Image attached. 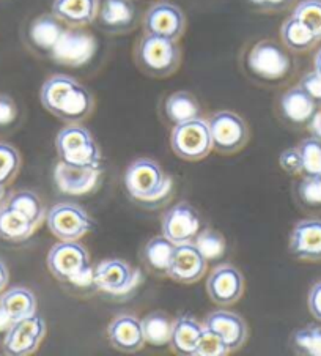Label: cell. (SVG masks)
<instances>
[{
    "instance_id": "4316f807",
    "label": "cell",
    "mask_w": 321,
    "mask_h": 356,
    "mask_svg": "<svg viewBox=\"0 0 321 356\" xmlns=\"http://www.w3.org/2000/svg\"><path fill=\"white\" fill-rule=\"evenodd\" d=\"M164 114L172 124L194 120L201 117L199 99L191 92L178 90L169 95L164 101Z\"/></svg>"
},
{
    "instance_id": "30bf717a",
    "label": "cell",
    "mask_w": 321,
    "mask_h": 356,
    "mask_svg": "<svg viewBox=\"0 0 321 356\" xmlns=\"http://www.w3.org/2000/svg\"><path fill=\"white\" fill-rule=\"evenodd\" d=\"M98 43L84 27H67L49 58L69 68L84 67L97 54Z\"/></svg>"
},
{
    "instance_id": "8992f818",
    "label": "cell",
    "mask_w": 321,
    "mask_h": 356,
    "mask_svg": "<svg viewBox=\"0 0 321 356\" xmlns=\"http://www.w3.org/2000/svg\"><path fill=\"white\" fill-rule=\"evenodd\" d=\"M47 270L60 282L77 284L85 277H93L90 256L79 241H58L54 245L46 257Z\"/></svg>"
},
{
    "instance_id": "83f0119b",
    "label": "cell",
    "mask_w": 321,
    "mask_h": 356,
    "mask_svg": "<svg viewBox=\"0 0 321 356\" xmlns=\"http://www.w3.org/2000/svg\"><path fill=\"white\" fill-rule=\"evenodd\" d=\"M0 305L7 312L11 323L37 314V296L27 287H13L0 296Z\"/></svg>"
},
{
    "instance_id": "2e32d148",
    "label": "cell",
    "mask_w": 321,
    "mask_h": 356,
    "mask_svg": "<svg viewBox=\"0 0 321 356\" xmlns=\"http://www.w3.org/2000/svg\"><path fill=\"white\" fill-rule=\"evenodd\" d=\"M103 168H77L58 161L54 169V181L60 193L68 195H87L97 191Z\"/></svg>"
},
{
    "instance_id": "74e56055",
    "label": "cell",
    "mask_w": 321,
    "mask_h": 356,
    "mask_svg": "<svg viewBox=\"0 0 321 356\" xmlns=\"http://www.w3.org/2000/svg\"><path fill=\"white\" fill-rule=\"evenodd\" d=\"M299 200L311 209H321V172L317 175H306L298 186Z\"/></svg>"
},
{
    "instance_id": "e575fe53",
    "label": "cell",
    "mask_w": 321,
    "mask_h": 356,
    "mask_svg": "<svg viewBox=\"0 0 321 356\" xmlns=\"http://www.w3.org/2000/svg\"><path fill=\"white\" fill-rule=\"evenodd\" d=\"M21 155L13 145L0 142V185L8 186L21 170Z\"/></svg>"
},
{
    "instance_id": "f1b7e54d",
    "label": "cell",
    "mask_w": 321,
    "mask_h": 356,
    "mask_svg": "<svg viewBox=\"0 0 321 356\" xmlns=\"http://www.w3.org/2000/svg\"><path fill=\"white\" fill-rule=\"evenodd\" d=\"M175 249L176 245H174V243L160 234L158 236H153V238L145 243L144 251H142V259H144V264L151 271L158 273V275L167 276Z\"/></svg>"
},
{
    "instance_id": "8d00e7d4",
    "label": "cell",
    "mask_w": 321,
    "mask_h": 356,
    "mask_svg": "<svg viewBox=\"0 0 321 356\" xmlns=\"http://www.w3.org/2000/svg\"><path fill=\"white\" fill-rule=\"evenodd\" d=\"M302 159V174L317 175L321 172V140L318 138H307L298 145Z\"/></svg>"
},
{
    "instance_id": "44dd1931",
    "label": "cell",
    "mask_w": 321,
    "mask_h": 356,
    "mask_svg": "<svg viewBox=\"0 0 321 356\" xmlns=\"http://www.w3.org/2000/svg\"><path fill=\"white\" fill-rule=\"evenodd\" d=\"M110 346L122 353H135L145 346L142 320L131 314H120L107 326Z\"/></svg>"
},
{
    "instance_id": "e0dca14e",
    "label": "cell",
    "mask_w": 321,
    "mask_h": 356,
    "mask_svg": "<svg viewBox=\"0 0 321 356\" xmlns=\"http://www.w3.org/2000/svg\"><path fill=\"white\" fill-rule=\"evenodd\" d=\"M245 292V277L236 266L224 264L216 266L206 279V293L211 301L221 306H230Z\"/></svg>"
},
{
    "instance_id": "ab89813d",
    "label": "cell",
    "mask_w": 321,
    "mask_h": 356,
    "mask_svg": "<svg viewBox=\"0 0 321 356\" xmlns=\"http://www.w3.org/2000/svg\"><path fill=\"white\" fill-rule=\"evenodd\" d=\"M19 115L15 99L7 93H0V129L13 127Z\"/></svg>"
},
{
    "instance_id": "f546056e",
    "label": "cell",
    "mask_w": 321,
    "mask_h": 356,
    "mask_svg": "<svg viewBox=\"0 0 321 356\" xmlns=\"http://www.w3.org/2000/svg\"><path fill=\"white\" fill-rule=\"evenodd\" d=\"M281 38L283 46L293 52H306L318 43V38L293 15L283 21Z\"/></svg>"
},
{
    "instance_id": "7402d4cb",
    "label": "cell",
    "mask_w": 321,
    "mask_h": 356,
    "mask_svg": "<svg viewBox=\"0 0 321 356\" xmlns=\"http://www.w3.org/2000/svg\"><path fill=\"white\" fill-rule=\"evenodd\" d=\"M290 252L291 256L307 260V262H320L321 260V219H302L296 222L290 234Z\"/></svg>"
},
{
    "instance_id": "5b68a950",
    "label": "cell",
    "mask_w": 321,
    "mask_h": 356,
    "mask_svg": "<svg viewBox=\"0 0 321 356\" xmlns=\"http://www.w3.org/2000/svg\"><path fill=\"white\" fill-rule=\"evenodd\" d=\"M58 161L77 168H101V150L97 140L81 123H68L56 138Z\"/></svg>"
},
{
    "instance_id": "6da1fadb",
    "label": "cell",
    "mask_w": 321,
    "mask_h": 356,
    "mask_svg": "<svg viewBox=\"0 0 321 356\" xmlns=\"http://www.w3.org/2000/svg\"><path fill=\"white\" fill-rule=\"evenodd\" d=\"M43 108L65 123H81L92 115L94 98L90 90L68 74H52L40 90Z\"/></svg>"
},
{
    "instance_id": "cb8c5ba5",
    "label": "cell",
    "mask_w": 321,
    "mask_h": 356,
    "mask_svg": "<svg viewBox=\"0 0 321 356\" xmlns=\"http://www.w3.org/2000/svg\"><path fill=\"white\" fill-rule=\"evenodd\" d=\"M204 331L205 326L195 317L189 316V314L180 316L174 320V325H172V336L169 342L170 350L181 356H194Z\"/></svg>"
},
{
    "instance_id": "4dcf8cb0",
    "label": "cell",
    "mask_w": 321,
    "mask_h": 356,
    "mask_svg": "<svg viewBox=\"0 0 321 356\" xmlns=\"http://www.w3.org/2000/svg\"><path fill=\"white\" fill-rule=\"evenodd\" d=\"M172 318L163 311L150 312L142 318V328H144L145 343L153 347L169 346L172 336Z\"/></svg>"
},
{
    "instance_id": "f6af8a7d",
    "label": "cell",
    "mask_w": 321,
    "mask_h": 356,
    "mask_svg": "<svg viewBox=\"0 0 321 356\" xmlns=\"http://www.w3.org/2000/svg\"><path fill=\"white\" fill-rule=\"evenodd\" d=\"M308 128H311L315 138H318L321 140V111H317V114L313 115L311 123H308Z\"/></svg>"
},
{
    "instance_id": "d4e9b609",
    "label": "cell",
    "mask_w": 321,
    "mask_h": 356,
    "mask_svg": "<svg viewBox=\"0 0 321 356\" xmlns=\"http://www.w3.org/2000/svg\"><path fill=\"white\" fill-rule=\"evenodd\" d=\"M99 0H54L52 15L68 27H87L94 22Z\"/></svg>"
},
{
    "instance_id": "5bb4252c",
    "label": "cell",
    "mask_w": 321,
    "mask_h": 356,
    "mask_svg": "<svg viewBox=\"0 0 321 356\" xmlns=\"http://www.w3.org/2000/svg\"><path fill=\"white\" fill-rule=\"evenodd\" d=\"M138 273L122 259H107L93 268V286L107 295H123L133 290Z\"/></svg>"
},
{
    "instance_id": "681fc988",
    "label": "cell",
    "mask_w": 321,
    "mask_h": 356,
    "mask_svg": "<svg viewBox=\"0 0 321 356\" xmlns=\"http://www.w3.org/2000/svg\"><path fill=\"white\" fill-rule=\"evenodd\" d=\"M7 186L5 185H0V207L5 205V202H7Z\"/></svg>"
},
{
    "instance_id": "ba28073f",
    "label": "cell",
    "mask_w": 321,
    "mask_h": 356,
    "mask_svg": "<svg viewBox=\"0 0 321 356\" xmlns=\"http://www.w3.org/2000/svg\"><path fill=\"white\" fill-rule=\"evenodd\" d=\"M46 222L49 232L60 241H79L94 227L90 215L73 202H60L51 207L46 213Z\"/></svg>"
},
{
    "instance_id": "1f68e13d",
    "label": "cell",
    "mask_w": 321,
    "mask_h": 356,
    "mask_svg": "<svg viewBox=\"0 0 321 356\" xmlns=\"http://www.w3.org/2000/svg\"><path fill=\"white\" fill-rule=\"evenodd\" d=\"M5 205L21 211L22 215H26L35 225H40L46 216L44 205L43 202H41L40 195L31 191V189H21V191L13 193L7 199V202H5Z\"/></svg>"
},
{
    "instance_id": "52a82bcc",
    "label": "cell",
    "mask_w": 321,
    "mask_h": 356,
    "mask_svg": "<svg viewBox=\"0 0 321 356\" xmlns=\"http://www.w3.org/2000/svg\"><path fill=\"white\" fill-rule=\"evenodd\" d=\"M170 147L184 161H200L206 158L214 150L208 120L200 117L174 124L170 131Z\"/></svg>"
},
{
    "instance_id": "603a6c76",
    "label": "cell",
    "mask_w": 321,
    "mask_h": 356,
    "mask_svg": "<svg viewBox=\"0 0 321 356\" xmlns=\"http://www.w3.org/2000/svg\"><path fill=\"white\" fill-rule=\"evenodd\" d=\"M279 109L287 123L293 127H306L317 114L318 104L299 86H295L283 92L279 101Z\"/></svg>"
},
{
    "instance_id": "836d02e7",
    "label": "cell",
    "mask_w": 321,
    "mask_h": 356,
    "mask_svg": "<svg viewBox=\"0 0 321 356\" xmlns=\"http://www.w3.org/2000/svg\"><path fill=\"white\" fill-rule=\"evenodd\" d=\"M192 243L208 262H210V260L221 259L225 254V251H227L225 236L211 227L201 229Z\"/></svg>"
},
{
    "instance_id": "3957f363",
    "label": "cell",
    "mask_w": 321,
    "mask_h": 356,
    "mask_svg": "<svg viewBox=\"0 0 321 356\" xmlns=\"http://www.w3.org/2000/svg\"><path fill=\"white\" fill-rule=\"evenodd\" d=\"M134 57L140 71L150 78L163 79L180 68L181 49L178 41L144 33L135 47Z\"/></svg>"
},
{
    "instance_id": "7a4b0ae2",
    "label": "cell",
    "mask_w": 321,
    "mask_h": 356,
    "mask_svg": "<svg viewBox=\"0 0 321 356\" xmlns=\"http://www.w3.org/2000/svg\"><path fill=\"white\" fill-rule=\"evenodd\" d=\"M123 183L131 199L147 207H158L172 195V178L150 158H138L123 175Z\"/></svg>"
},
{
    "instance_id": "7bdbcfd3",
    "label": "cell",
    "mask_w": 321,
    "mask_h": 356,
    "mask_svg": "<svg viewBox=\"0 0 321 356\" xmlns=\"http://www.w3.org/2000/svg\"><path fill=\"white\" fill-rule=\"evenodd\" d=\"M252 8L265 13H276V11H283L291 7L293 0H246Z\"/></svg>"
},
{
    "instance_id": "d6a6232c",
    "label": "cell",
    "mask_w": 321,
    "mask_h": 356,
    "mask_svg": "<svg viewBox=\"0 0 321 356\" xmlns=\"http://www.w3.org/2000/svg\"><path fill=\"white\" fill-rule=\"evenodd\" d=\"M291 347L298 355L321 356V326L306 325L291 336Z\"/></svg>"
},
{
    "instance_id": "9c48e42d",
    "label": "cell",
    "mask_w": 321,
    "mask_h": 356,
    "mask_svg": "<svg viewBox=\"0 0 321 356\" xmlns=\"http://www.w3.org/2000/svg\"><path fill=\"white\" fill-rule=\"evenodd\" d=\"M213 148L222 155H233L249 142V127L233 111H217L208 118Z\"/></svg>"
},
{
    "instance_id": "7dc6e473",
    "label": "cell",
    "mask_w": 321,
    "mask_h": 356,
    "mask_svg": "<svg viewBox=\"0 0 321 356\" xmlns=\"http://www.w3.org/2000/svg\"><path fill=\"white\" fill-rule=\"evenodd\" d=\"M10 325H11V320L8 318L7 312L3 311L2 305H0V331H2V330H8Z\"/></svg>"
},
{
    "instance_id": "277c9868",
    "label": "cell",
    "mask_w": 321,
    "mask_h": 356,
    "mask_svg": "<svg viewBox=\"0 0 321 356\" xmlns=\"http://www.w3.org/2000/svg\"><path fill=\"white\" fill-rule=\"evenodd\" d=\"M293 68L291 57L272 40L257 41L246 56V70L251 78L265 84H277L288 78Z\"/></svg>"
},
{
    "instance_id": "bcb514c9",
    "label": "cell",
    "mask_w": 321,
    "mask_h": 356,
    "mask_svg": "<svg viewBox=\"0 0 321 356\" xmlns=\"http://www.w3.org/2000/svg\"><path fill=\"white\" fill-rule=\"evenodd\" d=\"M8 279H10V273H8L7 265H5L3 260L0 259V292H2V290L7 287Z\"/></svg>"
},
{
    "instance_id": "484cf974",
    "label": "cell",
    "mask_w": 321,
    "mask_h": 356,
    "mask_svg": "<svg viewBox=\"0 0 321 356\" xmlns=\"http://www.w3.org/2000/svg\"><path fill=\"white\" fill-rule=\"evenodd\" d=\"M38 225L21 211L8 205L0 207V238L8 243H22L31 238Z\"/></svg>"
},
{
    "instance_id": "b9f144b4",
    "label": "cell",
    "mask_w": 321,
    "mask_h": 356,
    "mask_svg": "<svg viewBox=\"0 0 321 356\" xmlns=\"http://www.w3.org/2000/svg\"><path fill=\"white\" fill-rule=\"evenodd\" d=\"M298 86L315 101V103L318 104V108H320L321 106V76L317 73V71H311V73L302 76V79L299 81Z\"/></svg>"
},
{
    "instance_id": "ffe728a7",
    "label": "cell",
    "mask_w": 321,
    "mask_h": 356,
    "mask_svg": "<svg viewBox=\"0 0 321 356\" xmlns=\"http://www.w3.org/2000/svg\"><path fill=\"white\" fill-rule=\"evenodd\" d=\"M208 260L201 256L194 243L178 245L169 266L167 276L178 284H194L206 273Z\"/></svg>"
},
{
    "instance_id": "f35d334b",
    "label": "cell",
    "mask_w": 321,
    "mask_h": 356,
    "mask_svg": "<svg viewBox=\"0 0 321 356\" xmlns=\"http://www.w3.org/2000/svg\"><path fill=\"white\" fill-rule=\"evenodd\" d=\"M229 353L230 350L224 346V342L217 336L205 330L200 337L197 348H195L194 356H225Z\"/></svg>"
},
{
    "instance_id": "4fadbf2b",
    "label": "cell",
    "mask_w": 321,
    "mask_h": 356,
    "mask_svg": "<svg viewBox=\"0 0 321 356\" xmlns=\"http://www.w3.org/2000/svg\"><path fill=\"white\" fill-rule=\"evenodd\" d=\"M186 16L178 5L159 2L145 11L144 33L178 41L186 32Z\"/></svg>"
},
{
    "instance_id": "d590c367",
    "label": "cell",
    "mask_w": 321,
    "mask_h": 356,
    "mask_svg": "<svg viewBox=\"0 0 321 356\" xmlns=\"http://www.w3.org/2000/svg\"><path fill=\"white\" fill-rule=\"evenodd\" d=\"M293 16L321 41V0H301L293 10Z\"/></svg>"
},
{
    "instance_id": "ac0fdd59",
    "label": "cell",
    "mask_w": 321,
    "mask_h": 356,
    "mask_svg": "<svg viewBox=\"0 0 321 356\" xmlns=\"http://www.w3.org/2000/svg\"><path fill=\"white\" fill-rule=\"evenodd\" d=\"M204 326L206 331L217 336L224 342V346L230 350V353L240 350L249 337L246 320L231 311H213L206 316Z\"/></svg>"
},
{
    "instance_id": "8fae6325",
    "label": "cell",
    "mask_w": 321,
    "mask_h": 356,
    "mask_svg": "<svg viewBox=\"0 0 321 356\" xmlns=\"http://www.w3.org/2000/svg\"><path fill=\"white\" fill-rule=\"evenodd\" d=\"M46 336V322L38 314L16 320L3 337V353L8 356H28L40 348Z\"/></svg>"
},
{
    "instance_id": "9a60e30c",
    "label": "cell",
    "mask_w": 321,
    "mask_h": 356,
    "mask_svg": "<svg viewBox=\"0 0 321 356\" xmlns=\"http://www.w3.org/2000/svg\"><path fill=\"white\" fill-rule=\"evenodd\" d=\"M67 27L52 13L40 15L27 24L24 31V43L33 54L51 57Z\"/></svg>"
},
{
    "instance_id": "ee69618b",
    "label": "cell",
    "mask_w": 321,
    "mask_h": 356,
    "mask_svg": "<svg viewBox=\"0 0 321 356\" xmlns=\"http://www.w3.org/2000/svg\"><path fill=\"white\" fill-rule=\"evenodd\" d=\"M307 305L312 316L321 322V281L315 284L311 292H308Z\"/></svg>"
},
{
    "instance_id": "60d3db41",
    "label": "cell",
    "mask_w": 321,
    "mask_h": 356,
    "mask_svg": "<svg viewBox=\"0 0 321 356\" xmlns=\"http://www.w3.org/2000/svg\"><path fill=\"white\" fill-rule=\"evenodd\" d=\"M279 164L281 168L290 175H299L302 174V159L299 155L298 147H291L283 150L279 156Z\"/></svg>"
},
{
    "instance_id": "c3c4849f",
    "label": "cell",
    "mask_w": 321,
    "mask_h": 356,
    "mask_svg": "<svg viewBox=\"0 0 321 356\" xmlns=\"http://www.w3.org/2000/svg\"><path fill=\"white\" fill-rule=\"evenodd\" d=\"M313 71H317V73L321 76V49L317 52V56H315Z\"/></svg>"
},
{
    "instance_id": "d6986e66",
    "label": "cell",
    "mask_w": 321,
    "mask_h": 356,
    "mask_svg": "<svg viewBox=\"0 0 321 356\" xmlns=\"http://www.w3.org/2000/svg\"><path fill=\"white\" fill-rule=\"evenodd\" d=\"M94 22L109 35L128 33L138 22V8L133 0H103Z\"/></svg>"
},
{
    "instance_id": "7c38bea8",
    "label": "cell",
    "mask_w": 321,
    "mask_h": 356,
    "mask_svg": "<svg viewBox=\"0 0 321 356\" xmlns=\"http://www.w3.org/2000/svg\"><path fill=\"white\" fill-rule=\"evenodd\" d=\"M200 230V215L189 202H178L174 207H170L160 221V232L176 246L192 243Z\"/></svg>"
}]
</instances>
